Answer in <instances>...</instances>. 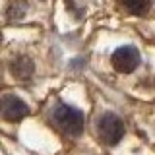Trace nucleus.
Instances as JSON below:
<instances>
[{
	"label": "nucleus",
	"mask_w": 155,
	"mask_h": 155,
	"mask_svg": "<svg viewBox=\"0 0 155 155\" xmlns=\"http://www.w3.org/2000/svg\"><path fill=\"white\" fill-rule=\"evenodd\" d=\"M110 64L120 74H130L140 66V52L136 47H118L110 56Z\"/></svg>",
	"instance_id": "obj_3"
},
{
	"label": "nucleus",
	"mask_w": 155,
	"mask_h": 155,
	"mask_svg": "<svg viewBox=\"0 0 155 155\" xmlns=\"http://www.w3.org/2000/svg\"><path fill=\"white\" fill-rule=\"evenodd\" d=\"M120 2L134 16H145L149 6H151V0H120Z\"/></svg>",
	"instance_id": "obj_6"
},
{
	"label": "nucleus",
	"mask_w": 155,
	"mask_h": 155,
	"mask_svg": "<svg viewBox=\"0 0 155 155\" xmlns=\"http://www.w3.org/2000/svg\"><path fill=\"white\" fill-rule=\"evenodd\" d=\"M29 113L27 105L19 99L18 95L6 93L0 97V116L8 122H19L21 118H25Z\"/></svg>",
	"instance_id": "obj_4"
},
{
	"label": "nucleus",
	"mask_w": 155,
	"mask_h": 155,
	"mask_svg": "<svg viewBox=\"0 0 155 155\" xmlns=\"http://www.w3.org/2000/svg\"><path fill=\"white\" fill-rule=\"evenodd\" d=\"M52 120H54V124L62 132L72 136V138H76V136H80L84 132V122H85L84 113L70 105H64V103L56 105L52 109Z\"/></svg>",
	"instance_id": "obj_1"
},
{
	"label": "nucleus",
	"mask_w": 155,
	"mask_h": 155,
	"mask_svg": "<svg viewBox=\"0 0 155 155\" xmlns=\"http://www.w3.org/2000/svg\"><path fill=\"white\" fill-rule=\"evenodd\" d=\"M33 62L29 60L27 56H19L16 58V60L12 62V74L14 78H18V80H21V81H27L29 78L33 76Z\"/></svg>",
	"instance_id": "obj_5"
},
{
	"label": "nucleus",
	"mask_w": 155,
	"mask_h": 155,
	"mask_svg": "<svg viewBox=\"0 0 155 155\" xmlns=\"http://www.w3.org/2000/svg\"><path fill=\"white\" fill-rule=\"evenodd\" d=\"M97 134H99L101 142L107 145H116L124 136V124L113 113H107L99 118L97 122Z\"/></svg>",
	"instance_id": "obj_2"
}]
</instances>
